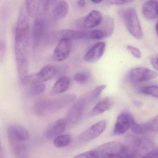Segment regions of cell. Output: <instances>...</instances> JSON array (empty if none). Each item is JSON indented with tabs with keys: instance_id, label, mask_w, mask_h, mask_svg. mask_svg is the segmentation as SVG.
<instances>
[{
	"instance_id": "cell-1",
	"label": "cell",
	"mask_w": 158,
	"mask_h": 158,
	"mask_svg": "<svg viewBox=\"0 0 158 158\" xmlns=\"http://www.w3.org/2000/svg\"><path fill=\"white\" fill-rule=\"evenodd\" d=\"M29 15L25 4L20 7L15 32L16 64L19 81L25 85L28 77V51L30 35Z\"/></svg>"
},
{
	"instance_id": "cell-2",
	"label": "cell",
	"mask_w": 158,
	"mask_h": 158,
	"mask_svg": "<svg viewBox=\"0 0 158 158\" xmlns=\"http://www.w3.org/2000/svg\"><path fill=\"white\" fill-rule=\"evenodd\" d=\"M74 94L64 95L51 99L39 98L34 102L33 110L36 115L44 116L63 109L76 99Z\"/></svg>"
},
{
	"instance_id": "cell-3",
	"label": "cell",
	"mask_w": 158,
	"mask_h": 158,
	"mask_svg": "<svg viewBox=\"0 0 158 158\" xmlns=\"http://www.w3.org/2000/svg\"><path fill=\"white\" fill-rule=\"evenodd\" d=\"M130 149L127 146L118 142H110L99 146L95 150L98 158H120Z\"/></svg>"
},
{
	"instance_id": "cell-4",
	"label": "cell",
	"mask_w": 158,
	"mask_h": 158,
	"mask_svg": "<svg viewBox=\"0 0 158 158\" xmlns=\"http://www.w3.org/2000/svg\"><path fill=\"white\" fill-rule=\"evenodd\" d=\"M123 19L125 27L130 34L135 39H142L143 30L135 8H127L123 14Z\"/></svg>"
},
{
	"instance_id": "cell-5",
	"label": "cell",
	"mask_w": 158,
	"mask_h": 158,
	"mask_svg": "<svg viewBox=\"0 0 158 158\" xmlns=\"http://www.w3.org/2000/svg\"><path fill=\"white\" fill-rule=\"evenodd\" d=\"M31 36L34 48L39 47L42 43H44L48 34L46 21L44 17H36L32 26Z\"/></svg>"
},
{
	"instance_id": "cell-6",
	"label": "cell",
	"mask_w": 158,
	"mask_h": 158,
	"mask_svg": "<svg viewBox=\"0 0 158 158\" xmlns=\"http://www.w3.org/2000/svg\"><path fill=\"white\" fill-rule=\"evenodd\" d=\"M157 77V73L154 70L147 68L137 67L130 71L127 79L132 83L137 84L152 80Z\"/></svg>"
},
{
	"instance_id": "cell-7",
	"label": "cell",
	"mask_w": 158,
	"mask_h": 158,
	"mask_svg": "<svg viewBox=\"0 0 158 158\" xmlns=\"http://www.w3.org/2000/svg\"><path fill=\"white\" fill-rule=\"evenodd\" d=\"M57 73L55 67L47 65L44 67L38 73L29 75L25 85H31L42 83L52 78Z\"/></svg>"
},
{
	"instance_id": "cell-8",
	"label": "cell",
	"mask_w": 158,
	"mask_h": 158,
	"mask_svg": "<svg viewBox=\"0 0 158 158\" xmlns=\"http://www.w3.org/2000/svg\"><path fill=\"white\" fill-rule=\"evenodd\" d=\"M86 38V32L71 29H63L48 35L47 43H52L61 40H79Z\"/></svg>"
},
{
	"instance_id": "cell-9",
	"label": "cell",
	"mask_w": 158,
	"mask_h": 158,
	"mask_svg": "<svg viewBox=\"0 0 158 158\" xmlns=\"http://www.w3.org/2000/svg\"><path fill=\"white\" fill-rule=\"evenodd\" d=\"M21 0H3L0 5V24L6 25L20 6Z\"/></svg>"
},
{
	"instance_id": "cell-10",
	"label": "cell",
	"mask_w": 158,
	"mask_h": 158,
	"mask_svg": "<svg viewBox=\"0 0 158 158\" xmlns=\"http://www.w3.org/2000/svg\"><path fill=\"white\" fill-rule=\"evenodd\" d=\"M106 125V121H98L82 133L79 136V140L82 142H88L96 139L103 133Z\"/></svg>"
},
{
	"instance_id": "cell-11",
	"label": "cell",
	"mask_w": 158,
	"mask_h": 158,
	"mask_svg": "<svg viewBox=\"0 0 158 158\" xmlns=\"http://www.w3.org/2000/svg\"><path fill=\"white\" fill-rule=\"evenodd\" d=\"M86 105L85 99L83 97L71 106L65 119L67 125L72 126L78 122Z\"/></svg>"
},
{
	"instance_id": "cell-12",
	"label": "cell",
	"mask_w": 158,
	"mask_h": 158,
	"mask_svg": "<svg viewBox=\"0 0 158 158\" xmlns=\"http://www.w3.org/2000/svg\"><path fill=\"white\" fill-rule=\"evenodd\" d=\"M72 49V43L69 40L58 41L52 56V59L55 62H61L68 58Z\"/></svg>"
},
{
	"instance_id": "cell-13",
	"label": "cell",
	"mask_w": 158,
	"mask_h": 158,
	"mask_svg": "<svg viewBox=\"0 0 158 158\" xmlns=\"http://www.w3.org/2000/svg\"><path fill=\"white\" fill-rule=\"evenodd\" d=\"M134 118L129 112L121 113L116 120L114 125L113 134L114 135H119L126 132L129 129H131V123Z\"/></svg>"
},
{
	"instance_id": "cell-14",
	"label": "cell",
	"mask_w": 158,
	"mask_h": 158,
	"mask_svg": "<svg viewBox=\"0 0 158 158\" xmlns=\"http://www.w3.org/2000/svg\"><path fill=\"white\" fill-rule=\"evenodd\" d=\"M134 145V149L133 150L135 151L139 158H142L158 148L156 143L148 138L135 139Z\"/></svg>"
},
{
	"instance_id": "cell-15",
	"label": "cell",
	"mask_w": 158,
	"mask_h": 158,
	"mask_svg": "<svg viewBox=\"0 0 158 158\" xmlns=\"http://www.w3.org/2000/svg\"><path fill=\"white\" fill-rule=\"evenodd\" d=\"M106 44L104 42H99L94 45L85 55L84 59L90 63L97 62L105 52Z\"/></svg>"
},
{
	"instance_id": "cell-16",
	"label": "cell",
	"mask_w": 158,
	"mask_h": 158,
	"mask_svg": "<svg viewBox=\"0 0 158 158\" xmlns=\"http://www.w3.org/2000/svg\"><path fill=\"white\" fill-rule=\"evenodd\" d=\"M7 137L9 139H17L26 141L28 140L30 135L27 129L19 124H12L7 129Z\"/></svg>"
},
{
	"instance_id": "cell-17",
	"label": "cell",
	"mask_w": 158,
	"mask_h": 158,
	"mask_svg": "<svg viewBox=\"0 0 158 158\" xmlns=\"http://www.w3.org/2000/svg\"><path fill=\"white\" fill-rule=\"evenodd\" d=\"M16 158H28L27 147L25 141L16 139L8 140Z\"/></svg>"
},
{
	"instance_id": "cell-18",
	"label": "cell",
	"mask_w": 158,
	"mask_h": 158,
	"mask_svg": "<svg viewBox=\"0 0 158 158\" xmlns=\"http://www.w3.org/2000/svg\"><path fill=\"white\" fill-rule=\"evenodd\" d=\"M67 123L64 119H59L55 122L47 129L45 133V136L48 139L56 138L60 135L66 128Z\"/></svg>"
},
{
	"instance_id": "cell-19",
	"label": "cell",
	"mask_w": 158,
	"mask_h": 158,
	"mask_svg": "<svg viewBox=\"0 0 158 158\" xmlns=\"http://www.w3.org/2000/svg\"><path fill=\"white\" fill-rule=\"evenodd\" d=\"M113 101L110 98L106 97L98 101L89 112L88 117H94L101 115L112 106Z\"/></svg>"
},
{
	"instance_id": "cell-20",
	"label": "cell",
	"mask_w": 158,
	"mask_h": 158,
	"mask_svg": "<svg viewBox=\"0 0 158 158\" xmlns=\"http://www.w3.org/2000/svg\"><path fill=\"white\" fill-rule=\"evenodd\" d=\"M103 17L102 14L98 10L91 11L86 16L83 21L84 27L86 29L94 28L102 23Z\"/></svg>"
},
{
	"instance_id": "cell-21",
	"label": "cell",
	"mask_w": 158,
	"mask_h": 158,
	"mask_svg": "<svg viewBox=\"0 0 158 158\" xmlns=\"http://www.w3.org/2000/svg\"><path fill=\"white\" fill-rule=\"evenodd\" d=\"M143 15L148 20L155 19L158 16V4L156 0L147 1L142 8Z\"/></svg>"
},
{
	"instance_id": "cell-22",
	"label": "cell",
	"mask_w": 158,
	"mask_h": 158,
	"mask_svg": "<svg viewBox=\"0 0 158 158\" xmlns=\"http://www.w3.org/2000/svg\"><path fill=\"white\" fill-rule=\"evenodd\" d=\"M70 79L66 76L60 77L56 82L51 91L52 95L62 94L65 92L70 85Z\"/></svg>"
},
{
	"instance_id": "cell-23",
	"label": "cell",
	"mask_w": 158,
	"mask_h": 158,
	"mask_svg": "<svg viewBox=\"0 0 158 158\" xmlns=\"http://www.w3.org/2000/svg\"><path fill=\"white\" fill-rule=\"evenodd\" d=\"M106 87V85H101L96 86L91 92H89L83 96V98L85 99L86 104H89L97 99L103 92V90Z\"/></svg>"
},
{
	"instance_id": "cell-24",
	"label": "cell",
	"mask_w": 158,
	"mask_h": 158,
	"mask_svg": "<svg viewBox=\"0 0 158 158\" xmlns=\"http://www.w3.org/2000/svg\"><path fill=\"white\" fill-rule=\"evenodd\" d=\"M102 29L105 33V38H108L111 36L114 29V21L112 18L110 16L106 17L103 19L102 22Z\"/></svg>"
},
{
	"instance_id": "cell-25",
	"label": "cell",
	"mask_w": 158,
	"mask_h": 158,
	"mask_svg": "<svg viewBox=\"0 0 158 158\" xmlns=\"http://www.w3.org/2000/svg\"><path fill=\"white\" fill-rule=\"evenodd\" d=\"M69 10L68 4L64 0H62L57 3L56 7V16L59 19H62L66 16Z\"/></svg>"
},
{
	"instance_id": "cell-26",
	"label": "cell",
	"mask_w": 158,
	"mask_h": 158,
	"mask_svg": "<svg viewBox=\"0 0 158 158\" xmlns=\"http://www.w3.org/2000/svg\"><path fill=\"white\" fill-rule=\"evenodd\" d=\"M143 133L147 132H158V115L151 119L146 123L141 124Z\"/></svg>"
},
{
	"instance_id": "cell-27",
	"label": "cell",
	"mask_w": 158,
	"mask_h": 158,
	"mask_svg": "<svg viewBox=\"0 0 158 158\" xmlns=\"http://www.w3.org/2000/svg\"><path fill=\"white\" fill-rule=\"evenodd\" d=\"M72 138L69 135H61L56 137L54 140L53 145L57 148H64L70 144Z\"/></svg>"
},
{
	"instance_id": "cell-28",
	"label": "cell",
	"mask_w": 158,
	"mask_h": 158,
	"mask_svg": "<svg viewBox=\"0 0 158 158\" xmlns=\"http://www.w3.org/2000/svg\"><path fill=\"white\" fill-rule=\"evenodd\" d=\"M51 0H39L37 9H36V16L44 17L48 12L50 7Z\"/></svg>"
},
{
	"instance_id": "cell-29",
	"label": "cell",
	"mask_w": 158,
	"mask_h": 158,
	"mask_svg": "<svg viewBox=\"0 0 158 158\" xmlns=\"http://www.w3.org/2000/svg\"><path fill=\"white\" fill-rule=\"evenodd\" d=\"M45 89V85L43 83L31 85L27 90V94L29 97L36 96L43 93Z\"/></svg>"
},
{
	"instance_id": "cell-30",
	"label": "cell",
	"mask_w": 158,
	"mask_h": 158,
	"mask_svg": "<svg viewBox=\"0 0 158 158\" xmlns=\"http://www.w3.org/2000/svg\"><path fill=\"white\" fill-rule=\"evenodd\" d=\"M74 79L77 82L80 84L86 85L91 80V73L88 71L78 72L75 74Z\"/></svg>"
},
{
	"instance_id": "cell-31",
	"label": "cell",
	"mask_w": 158,
	"mask_h": 158,
	"mask_svg": "<svg viewBox=\"0 0 158 158\" xmlns=\"http://www.w3.org/2000/svg\"><path fill=\"white\" fill-rule=\"evenodd\" d=\"M140 93L143 94L151 96L153 97L158 98V86L157 85H150L141 87L139 90Z\"/></svg>"
},
{
	"instance_id": "cell-32",
	"label": "cell",
	"mask_w": 158,
	"mask_h": 158,
	"mask_svg": "<svg viewBox=\"0 0 158 158\" xmlns=\"http://www.w3.org/2000/svg\"><path fill=\"white\" fill-rule=\"evenodd\" d=\"M39 0H25V6L30 17L34 16L36 13Z\"/></svg>"
},
{
	"instance_id": "cell-33",
	"label": "cell",
	"mask_w": 158,
	"mask_h": 158,
	"mask_svg": "<svg viewBox=\"0 0 158 158\" xmlns=\"http://www.w3.org/2000/svg\"><path fill=\"white\" fill-rule=\"evenodd\" d=\"M86 38L93 40H100L105 38V33L101 29H95L86 32Z\"/></svg>"
},
{
	"instance_id": "cell-34",
	"label": "cell",
	"mask_w": 158,
	"mask_h": 158,
	"mask_svg": "<svg viewBox=\"0 0 158 158\" xmlns=\"http://www.w3.org/2000/svg\"><path fill=\"white\" fill-rule=\"evenodd\" d=\"M73 158H98V155L95 150H90L79 154Z\"/></svg>"
},
{
	"instance_id": "cell-35",
	"label": "cell",
	"mask_w": 158,
	"mask_h": 158,
	"mask_svg": "<svg viewBox=\"0 0 158 158\" xmlns=\"http://www.w3.org/2000/svg\"><path fill=\"white\" fill-rule=\"evenodd\" d=\"M127 49L131 53L132 55L137 58H140L142 56V53L141 51L136 47H134L131 45H128Z\"/></svg>"
},
{
	"instance_id": "cell-36",
	"label": "cell",
	"mask_w": 158,
	"mask_h": 158,
	"mask_svg": "<svg viewBox=\"0 0 158 158\" xmlns=\"http://www.w3.org/2000/svg\"><path fill=\"white\" fill-rule=\"evenodd\" d=\"M120 158H139V157L134 150H131L130 149Z\"/></svg>"
},
{
	"instance_id": "cell-37",
	"label": "cell",
	"mask_w": 158,
	"mask_h": 158,
	"mask_svg": "<svg viewBox=\"0 0 158 158\" xmlns=\"http://www.w3.org/2000/svg\"><path fill=\"white\" fill-rule=\"evenodd\" d=\"M6 51V43L4 40L0 39V61L2 60Z\"/></svg>"
},
{
	"instance_id": "cell-38",
	"label": "cell",
	"mask_w": 158,
	"mask_h": 158,
	"mask_svg": "<svg viewBox=\"0 0 158 158\" xmlns=\"http://www.w3.org/2000/svg\"><path fill=\"white\" fill-rule=\"evenodd\" d=\"M151 63L154 69L158 71V54L152 56Z\"/></svg>"
},
{
	"instance_id": "cell-39",
	"label": "cell",
	"mask_w": 158,
	"mask_h": 158,
	"mask_svg": "<svg viewBox=\"0 0 158 158\" xmlns=\"http://www.w3.org/2000/svg\"><path fill=\"white\" fill-rule=\"evenodd\" d=\"M141 158H158V148L150 152Z\"/></svg>"
},
{
	"instance_id": "cell-40",
	"label": "cell",
	"mask_w": 158,
	"mask_h": 158,
	"mask_svg": "<svg viewBox=\"0 0 158 158\" xmlns=\"http://www.w3.org/2000/svg\"><path fill=\"white\" fill-rule=\"evenodd\" d=\"M110 4L120 5L128 3L127 0H108Z\"/></svg>"
},
{
	"instance_id": "cell-41",
	"label": "cell",
	"mask_w": 158,
	"mask_h": 158,
	"mask_svg": "<svg viewBox=\"0 0 158 158\" xmlns=\"http://www.w3.org/2000/svg\"><path fill=\"white\" fill-rule=\"evenodd\" d=\"M77 4L80 7H84L85 5V0H78Z\"/></svg>"
},
{
	"instance_id": "cell-42",
	"label": "cell",
	"mask_w": 158,
	"mask_h": 158,
	"mask_svg": "<svg viewBox=\"0 0 158 158\" xmlns=\"http://www.w3.org/2000/svg\"><path fill=\"white\" fill-rule=\"evenodd\" d=\"M0 158H3V153L2 148L0 142Z\"/></svg>"
},
{
	"instance_id": "cell-43",
	"label": "cell",
	"mask_w": 158,
	"mask_h": 158,
	"mask_svg": "<svg viewBox=\"0 0 158 158\" xmlns=\"http://www.w3.org/2000/svg\"><path fill=\"white\" fill-rule=\"evenodd\" d=\"M91 1L94 3H99L102 2L103 0H91Z\"/></svg>"
},
{
	"instance_id": "cell-44",
	"label": "cell",
	"mask_w": 158,
	"mask_h": 158,
	"mask_svg": "<svg viewBox=\"0 0 158 158\" xmlns=\"http://www.w3.org/2000/svg\"><path fill=\"white\" fill-rule=\"evenodd\" d=\"M133 104L134 105L136 106H140V105H141V103L138 101H134L133 102Z\"/></svg>"
},
{
	"instance_id": "cell-45",
	"label": "cell",
	"mask_w": 158,
	"mask_h": 158,
	"mask_svg": "<svg viewBox=\"0 0 158 158\" xmlns=\"http://www.w3.org/2000/svg\"><path fill=\"white\" fill-rule=\"evenodd\" d=\"M156 31L157 34L158 36V21L157 22L156 24Z\"/></svg>"
},
{
	"instance_id": "cell-46",
	"label": "cell",
	"mask_w": 158,
	"mask_h": 158,
	"mask_svg": "<svg viewBox=\"0 0 158 158\" xmlns=\"http://www.w3.org/2000/svg\"><path fill=\"white\" fill-rule=\"evenodd\" d=\"M127 2L128 3H131L132 2H133L134 0H127Z\"/></svg>"
},
{
	"instance_id": "cell-47",
	"label": "cell",
	"mask_w": 158,
	"mask_h": 158,
	"mask_svg": "<svg viewBox=\"0 0 158 158\" xmlns=\"http://www.w3.org/2000/svg\"><path fill=\"white\" fill-rule=\"evenodd\" d=\"M57 1V0H51V3H55Z\"/></svg>"
},
{
	"instance_id": "cell-48",
	"label": "cell",
	"mask_w": 158,
	"mask_h": 158,
	"mask_svg": "<svg viewBox=\"0 0 158 158\" xmlns=\"http://www.w3.org/2000/svg\"><path fill=\"white\" fill-rule=\"evenodd\" d=\"M3 1V0H0V5H1V4L2 3V2Z\"/></svg>"
}]
</instances>
